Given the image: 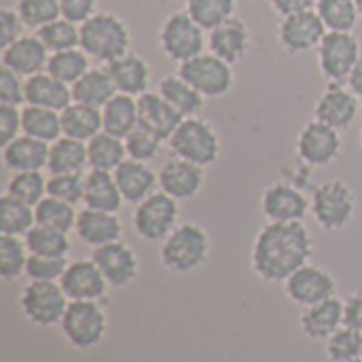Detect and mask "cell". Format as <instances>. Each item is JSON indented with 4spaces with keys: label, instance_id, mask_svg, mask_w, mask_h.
Listing matches in <instances>:
<instances>
[{
    "label": "cell",
    "instance_id": "cell-1",
    "mask_svg": "<svg viewBox=\"0 0 362 362\" xmlns=\"http://www.w3.org/2000/svg\"><path fill=\"white\" fill-rule=\"evenodd\" d=\"M312 257L314 235L305 223H267L252 242L250 267L259 280L284 284Z\"/></svg>",
    "mask_w": 362,
    "mask_h": 362
},
{
    "label": "cell",
    "instance_id": "cell-2",
    "mask_svg": "<svg viewBox=\"0 0 362 362\" xmlns=\"http://www.w3.org/2000/svg\"><path fill=\"white\" fill-rule=\"evenodd\" d=\"M210 250V233L199 223H180L159 244V261L165 272L176 276H189L208 263Z\"/></svg>",
    "mask_w": 362,
    "mask_h": 362
},
{
    "label": "cell",
    "instance_id": "cell-3",
    "mask_svg": "<svg viewBox=\"0 0 362 362\" xmlns=\"http://www.w3.org/2000/svg\"><path fill=\"white\" fill-rule=\"evenodd\" d=\"M129 47L132 34L127 23L110 11H98L85 23H81V49L93 62L106 66L129 53Z\"/></svg>",
    "mask_w": 362,
    "mask_h": 362
},
{
    "label": "cell",
    "instance_id": "cell-4",
    "mask_svg": "<svg viewBox=\"0 0 362 362\" xmlns=\"http://www.w3.org/2000/svg\"><path fill=\"white\" fill-rule=\"evenodd\" d=\"M172 155L182 157L202 168H210L218 161L223 153V142L218 132L210 121L202 117H187L176 127L172 138L168 140Z\"/></svg>",
    "mask_w": 362,
    "mask_h": 362
},
{
    "label": "cell",
    "instance_id": "cell-5",
    "mask_svg": "<svg viewBox=\"0 0 362 362\" xmlns=\"http://www.w3.org/2000/svg\"><path fill=\"white\" fill-rule=\"evenodd\" d=\"M66 344L78 352L98 348L108 333V314L100 301H70L59 322Z\"/></svg>",
    "mask_w": 362,
    "mask_h": 362
},
{
    "label": "cell",
    "instance_id": "cell-6",
    "mask_svg": "<svg viewBox=\"0 0 362 362\" xmlns=\"http://www.w3.org/2000/svg\"><path fill=\"white\" fill-rule=\"evenodd\" d=\"M157 40L168 59L185 64L206 51L208 32L187 11H176L163 19Z\"/></svg>",
    "mask_w": 362,
    "mask_h": 362
},
{
    "label": "cell",
    "instance_id": "cell-7",
    "mask_svg": "<svg viewBox=\"0 0 362 362\" xmlns=\"http://www.w3.org/2000/svg\"><path fill=\"white\" fill-rule=\"evenodd\" d=\"M358 202L344 180H327L312 191V216L325 231H341L356 218Z\"/></svg>",
    "mask_w": 362,
    "mask_h": 362
},
{
    "label": "cell",
    "instance_id": "cell-8",
    "mask_svg": "<svg viewBox=\"0 0 362 362\" xmlns=\"http://www.w3.org/2000/svg\"><path fill=\"white\" fill-rule=\"evenodd\" d=\"M180 202L165 195L163 191L153 193L140 202L132 214L136 235L148 244H161L180 223Z\"/></svg>",
    "mask_w": 362,
    "mask_h": 362
},
{
    "label": "cell",
    "instance_id": "cell-9",
    "mask_svg": "<svg viewBox=\"0 0 362 362\" xmlns=\"http://www.w3.org/2000/svg\"><path fill=\"white\" fill-rule=\"evenodd\" d=\"M70 299L66 297L59 282H34L28 280V284L19 293V310L23 318L40 329L59 327Z\"/></svg>",
    "mask_w": 362,
    "mask_h": 362
},
{
    "label": "cell",
    "instance_id": "cell-10",
    "mask_svg": "<svg viewBox=\"0 0 362 362\" xmlns=\"http://www.w3.org/2000/svg\"><path fill=\"white\" fill-rule=\"evenodd\" d=\"M178 74L185 81H189L206 100H216L227 95L235 83L233 66L210 51H204L202 55L185 64H178Z\"/></svg>",
    "mask_w": 362,
    "mask_h": 362
},
{
    "label": "cell",
    "instance_id": "cell-11",
    "mask_svg": "<svg viewBox=\"0 0 362 362\" xmlns=\"http://www.w3.org/2000/svg\"><path fill=\"white\" fill-rule=\"evenodd\" d=\"M362 47L354 32H327L316 49L318 70L329 83H348Z\"/></svg>",
    "mask_w": 362,
    "mask_h": 362
},
{
    "label": "cell",
    "instance_id": "cell-12",
    "mask_svg": "<svg viewBox=\"0 0 362 362\" xmlns=\"http://www.w3.org/2000/svg\"><path fill=\"white\" fill-rule=\"evenodd\" d=\"M295 151L303 165L327 168V165L335 163L344 151L341 132L314 119L301 127V132L295 140Z\"/></svg>",
    "mask_w": 362,
    "mask_h": 362
},
{
    "label": "cell",
    "instance_id": "cell-13",
    "mask_svg": "<svg viewBox=\"0 0 362 362\" xmlns=\"http://www.w3.org/2000/svg\"><path fill=\"white\" fill-rule=\"evenodd\" d=\"M261 212L267 223H303L312 214V197L299 185L278 180L261 193Z\"/></svg>",
    "mask_w": 362,
    "mask_h": 362
},
{
    "label": "cell",
    "instance_id": "cell-14",
    "mask_svg": "<svg viewBox=\"0 0 362 362\" xmlns=\"http://www.w3.org/2000/svg\"><path fill=\"white\" fill-rule=\"evenodd\" d=\"M284 295L291 303L303 308L316 305L331 297H337V280L335 276L314 263L299 267L284 284Z\"/></svg>",
    "mask_w": 362,
    "mask_h": 362
},
{
    "label": "cell",
    "instance_id": "cell-15",
    "mask_svg": "<svg viewBox=\"0 0 362 362\" xmlns=\"http://www.w3.org/2000/svg\"><path fill=\"white\" fill-rule=\"evenodd\" d=\"M327 25L322 23L320 15L316 11L295 13L288 17H280L276 36L280 47L288 55H303L310 51H316L327 36Z\"/></svg>",
    "mask_w": 362,
    "mask_h": 362
},
{
    "label": "cell",
    "instance_id": "cell-16",
    "mask_svg": "<svg viewBox=\"0 0 362 362\" xmlns=\"http://www.w3.org/2000/svg\"><path fill=\"white\" fill-rule=\"evenodd\" d=\"M361 110L362 100L346 83H329L314 104V119L346 132L354 125Z\"/></svg>",
    "mask_w": 362,
    "mask_h": 362
},
{
    "label": "cell",
    "instance_id": "cell-17",
    "mask_svg": "<svg viewBox=\"0 0 362 362\" xmlns=\"http://www.w3.org/2000/svg\"><path fill=\"white\" fill-rule=\"evenodd\" d=\"M91 259L104 274L110 288H117V291L127 288L140 276V259H138L136 250L129 244H125L123 240L106 244L102 248H93Z\"/></svg>",
    "mask_w": 362,
    "mask_h": 362
},
{
    "label": "cell",
    "instance_id": "cell-18",
    "mask_svg": "<svg viewBox=\"0 0 362 362\" xmlns=\"http://www.w3.org/2000/svg\"><path fill=\"white\" fill-rule=\"evenodd\" d=\"M206 185V168L172 155L159 168V191L176 202L195 199Z\"/></svg>",
    "mask_w": 362,
    "mask_h": 362
},
{
    "label": "cell",
    "instance_id": "cell-19",
    "mask_svg": "<svg viewBox=\"0 0 362 362\" xmlns=\"http://www.w3.org/2000/svg\"><path fill=\"white\" fill-rule=\"evenodd\" d=\"M59 286L70 301H104L110 291V284L93 259L70 261L59 280Z\"/></svg>",
    "mask_w": 362,
    "mask_h": 362
},
{
    "label": "cell",
    "instance_id": "cell-20",
    "mask_svg": "<svg viewBox=\"0 0 362 362\" xmlns=\"http://www.w3.org/2000/svg\"><path fill=\"white\" fill-rule=\"evenodd\" d=\"M252 47V34L242 17H231L218 28L208 32V51L225 59L227 64H240Z\"/></svg>",
    "mask_w": 362,
    "mask_h": 362
},
{
    "label": "cell",
    "instance_id": "cell-21",
    "mask_svg": "<svg viewBox=\"0 0 362 362\" xmlns=\"http://www.w3.org/2000/svg\"><path fill=\"white\" fill-rule=\"evenodd\" d=\"M49 55H51L49 49L42 45V40L36 34H23L15 42L2 47L0 62H2V68H8L19 76L30 78L47 70Z\"/></svg>",
    "mask_w": 362,
    "mask_h": 362
},
{
    "label": "cell",
    "instance_id": "cell-22",
    "mask_svg": "<svg viewBox=\"0 0 362 362\" xmlns=\"http://www.w3.org/2000/svg\"><path fill=\"white\" fill-rule=\"evenodd\" d=\"M74 233L89 248H102L106 244L123 240V223L117 212L83 208L78 212Z\"/></svg>",
    "mask_w": 362,
    "mask_h": 362
},
{
    "label": "cell",
    "instance_id": "cell-23",
    "mask_svg": "<svg viewBox=\"0 0 362 362\" xmlns=\"http://www.w3.org/2000/svg\"><path fill=\"white\" fill-rule=\"evenodd\" d=\"M115 178L125 204L138 206L140 202L159 191V172H155L151 163L136 161L129 157L115 170Z\"/></svg>",
    "mask_w": 362,
    "mask_h": 362
},
{
    "label": "cell",
    "instance_id": "cell-24",
    "mask_svg": "<svg viewBox=\"0 0 362 362\" xmlns=\"http://www.w3.org/2000/svg\"><path fill=\"white\" fill-rule=\"evenodd\" d=\"M341 327H344V301L339 297H331L327 301L301 310L299 329L310 341H327Z\"/></svg>",
    "mask_w": 362,
    "mask_h": 362
},
{
    "label": "cell",
    "instance_id": "cell-25",
    "mask_svg": "<svg viewBox=\"0 0 362 362\" xmlns=\"http://www.w3.org/2000/svg\"><path fill=\"white\" fill-rule=\"evenodd\" d=\"M117 87V93H127L140 98L142 93L151 91V66L138 53H125L119 59L104 66Z\"/></svg>",
    "mask_w": 362,
    "mask_h": 362
},
{
    "label": "cell",
    "instance_id": "cell-26",
    "mask_svg": "<svg viewBox=\"0 0 362 362\" xmlns=\"http://www.w3.org/2000/svg\"><path fill=\"white\" fill-rule=\"evenodd\" d=\"M2 165L6 172H42L49 161V144L32 136H17L2 146Z\"/></svg>",
    "mask_w": 362,
    "mask_h": 362
},
{
    "label": "cell",
    "instance_id": "cell-27",
    "mask_svg": "<svg viewBox=\"0 0 362 362\" xmlns=\"http://www.w3.org/2000/svg\"><path fill=\"white\" fill-rule=\"evenodd\" d=\"M138 117L144 127L153 129L163 140H170L185 119L159 91H146L138 98Z\"/></svg>",
    "mask_w": 362,
    "mask_h": 362
},
{
    "label": "cell",
    "instance_id": "cell-28",
    "mask_svg": "<svg viewBox=\"0 0 362 362\" xmlns=\"http://www.w3.org/2000/svg\"><path fill=\"white\" fill-rule=\"evenodd\" d=\"M72 87L51 76L47 70L25 78V104L62 112L72 104Z\"/></svg>",
    "mask_w": 362,
    "mask_h": 362
},
{
    "label": "cell",
    "instance_id": "cell-29",
    "mask_svg": "<svg viewBox=\"0 0 362 362\" xmlns=\"http://www.w3.org/2000/svg\"><path fill=\"white\" fill-rule=\"evenodd\" d=\"M123 204H125V199L117 185L115 172L89 170L85 174V197H83L85 208L119 214Z\"/></svg>",
    "mask_w": 362,
    "mask_h": 362
},
{
    "label": "cell",
    "instance_id": "cell-30",
    "mask_svg": "<svg viewBox=\"0 0 362 362\" xmlns=\"http://www.w3.org/2000/svg\"><path fill=\"white\" fill-rule=\"evenodd\" d=\"M89 168L87 142L62 136L49 144V174H85Z\"/></svg>",
    "mask_w": 362,
    "mask_h": 362
},
{
    "label": "cell",
    "instance_id": "cell-31",
    "mask_svg": "<svg viewBox=\"0 0 362 362\" xmlns=\"http://www.w3.org/2000/svg\"><path fill=\"white\" fill-rule=\"evenodd\" d=\"M115 93H117V87L106 68H89L72 85V100L85 106H93V108H104Z\"/></svg>",
    "mask_w": 362,
    "mask_h": 362
},
{
    "label": "cell",
    "instance_id": "cell-32",
    "mask_svg": "<svg viewBox=\"0 0 362 362\" xmlns=\"http://www.w3.org/2000/svg\"><path fill=\"white\" fill-rule=\"evenodd\" d=\"M157 91L187 119V117H199L206 98L189 83L185 81L178 72L168 74L159 81Z\"/></svg>",
    "mask_w": 362,
    "mask_h": 362
},
{
    "label": "cell",
    "instance_id": "cell-33",
    "mask_svg": "<svg viewBox=\"0 0 362 362\" xmlns=\"http://www.w3.org/2000/svg\"><path fill=\"white\" fill-rule=\"evenodd\" d=\"M62 132L68 138L89 142L93 136L104 132L102 108H93V106L72 102L68 108L62 110Z\"/></svg>",
    "mask_w": 362,
    "mask_h": 362
},
{
    "label": "cell",
    "instance_id": "cell-34",
    "mask_svg": "<svg viewBox=\"0 0 362 362\" xmlns=\"http://www.w3.org/2000/svg\"><path fill=\"white\" fill-rule=\"evenodd\" d=\"M140 123L138 117V98L127 93H115L110 102L102 108V125L104 132L125 138L136 125Z\"/></svg>",
    "mask_w": 362,
    "mask_h": 362
},
{
    "label": "cell",
    "instance_id": "cell-35",
    "mask_svg": "<svg viewBox=\"0 0 362 362\" xmlns=\"http://www.w3.org/2000/svg\"><path fill=\"white\" fill-rule=\"evenodd\" d=\"M87 157H89V170L115 172L127 159L125 140L108 132H100L87 142Z\"/></svg>",
    "mask_w": 362,
    "mask_h": 362
},
{
    "label": "cell",
    "instance_id": "cell-36",
    "mask_svg": "<svg viewBox=\"0 0 362 362\" xmlns=\"http://www.w3.org/2000/svg\"><path fill=\"white\" fill-rule=\"evenodd\" d=\"M21 123H23V134L32 136L36 140H42L47 144L55 142L57 138L64 136L62 132V112L42 108V106H32L23 104L21 106Z\"/></svg>",
    "mask_w": 362,
    "mask_h": 362
},
{
    "label": "cell",
    "instance_id": "cell-37",
    "mask_svg": "<svg viewBox=\"0 0 362 362\" xmlns=\"http://www.w3.org/2000/svg\"><path fill=\"white\" fill-rule=\"evenodd\" d=\"M34 225H36L34 206H28L4 193L0 199V235L23 238Z\"/></svg>",
    "mask_w": 362,
    "mask_h": 362
},
{
    "label": "cell",
    "instance_id": "cell-38",
    "mask_svg": "<svg viewBox=\"0 0 362 362\" xmlns=\"http://www.w3.org/2000/svg\"><path fill=\"white\" fill-rule=\"evenodd\" d=\"M23 242L30 255H40V257H68L72 250L70 233H64V231H57L38 223L23 235Z\"/></svg>",
    "mask_w": 362,
    "mask_h": 362
},
{
    "label": "cell",
    "instance_id": "cell-39",
    "mask_svg": "<svg viewBox=\"0 0 362 362\" xmlns=\"http://www.w3.org/2000/svg\"><path fill=\"white\" fill-rule=\"evenodd\" d=\"M91 68V57L81 49H68V51H57L49 55V64H47V72L51 76H55L57 81L66 83V85H74L87 70Z\"/></svg>",
    "mask_w": 362,
    "mask_h": 362
},
{
    "label": "cell",
    "instance_id": "cell-40",
    "mask_svg": "<svg viewBox=\"0 0 362 362\" xmlns=\"http://www.w3.org/2000/svg\"><path fill=\"white\" fill-rule=\"evenodd\" d=\"M30 259V250L23 238L0 235V278L11 284L25 276V265Z\"/></svg>",
    "mask_w": 362,
    "mask_h": 362
},
{
    "label": "cell",
    "instance_id": "cell-41",
    "mask_svg": "<svg viewBox=\"0 0 362 362\" xmlns=\"http://www.w3.org/2000/svg\"><path fill=\"white\" fill-rule=\"evenodd\" d=\"M316 13L329 32H354L361 21L354 0H318Z\"/></svg>",
    "mask_w": 362,
    "mask_h": 362
},
{
    "label": "cell",
    "instance_id": "cell-42",
    "mask_svg": "<svg viewBox=\"0 0 362 362\" xmlns=\"http://www.w3.org/2000/svg\"><path fill=\"white\" fill-rule=\"evenodd\" d=\"M34 212H36L38 225L51 227V229H57L64 233H72L76 227V218H78L76 206L66 204L55 197H49V195L40 204L34 206Z\"/></svg>",
    "mask_w": 362,
    "mask_h": 362
},
{
    "label": "cell",
    "instance_id": "cell-43",
    "mask_svg": "<svg viewBox=\"0 0 362 362\" xmlns=\"http://www.w3.org/2000/svg\"><path fill=\"white\" fill-rule=\"evenodd\" d=\"M206 32L235 17L238 0H189L185 8Z\"/></svg>",
    "mask_w": 362,
    "mask_h": 362
},
{
    "label": "cell",
    "instance_id": "cell-44",
    "mask_svg": "<svg viewBox=\"0 0 362 362\" xmlns=\"http://www.w3.org/2000/svg\"><path fill=\"white\" fill-rule=\"evenodd\" d=\"M34 34L42 40V45L49 49V53L81 47V25L74 21H68L66 17H57L55 21L42 25Z\"/></svg>",
    "mask_w": 362,
    "mask_h": 362
},
{
    "label": "cell",
    "instance_id": "cell-45",
    "mask_svg": "<svg viewBox=\"0 0 362 362\" xmlns=\"http://www.w3.org/2000/svg\"><path fill=\"white\" fill-rule=\"evenodd\" d=\"M47 182L49 178L42 172H17L11 174L4 193L28 206H36L47 197Z\"/></svg>",
    "mask_w": 362,
    "mask_h": 362
},
{
    "label": "cell",
    "instance_id": "cell-46",
    "mask_svg": "<svg viewBox=\"0 0 362 362\" xmlns=\"http://www.w3.org/2000/svg\"><path fill=\"white\" fill-rule=\"evenodd\" d=\"M123 140H125L127 157L136 159V161H144V163L155 161L161 153L163 142H165L161 136H157L153 129L144 127L142 123H138Z\"/></svg>",
    "mask_w": 362,
    "mask_h": 362
},
{
    "label": "cell",
    "instance_id": "cell-47",
    "mask_svg": "<svg viewBox=\"0 0 362 362\" xmlns=\"http://www.w3.org/2000/svg\"><path fill=\"white\" fill-rule=\"evenodd\" d=\"M325 344L331 362H354L362 358V333L352 327L344 325Z\"/></svg>",
    "mask_w": 362,
    "mask_h": 362
},
{
    "label": "cell",
    "instance_id": "cell-48",
    "mask_svg": "<svg viewBox=\"0 0 362 362\" xmlns=\"http://www.w3.org/2000/svg\"><path fill=\"white\" fill-rule=\"evenodd\" d=\"M15 8L19 13V17L23 19L25 28L30 30H40L42 25L55 21L57 17H62L59 11V0H17Z\"/></svg>",
    "mask_w": 362,
    "mask_h": 362
},
{
    "label": "cell",
    "instance_id": "cell-49",
    "mask_svg": "<svg viewBox=\"0 0 362 362\" xmlns=\"http://www.w3.org/2000/svg\"><path fill=\"white\" fill-rule=\"evenodd\" d=\"M47 195L66 204L78 206L85 197V174H51L47 182Z\"/></svg>",
    "mask_w": 362,
    "mask_h": 362
},
{
    "label": "cell",
    "instance_id": "cell-50",
    "mask_svg": "<svg viewBox=\"0 0 362 362\" xmlns=\"http://www.w3.org/2000/svg\"><path fill=\"white\" fill-rule=\"evenodd\" d=\"M66 269H68V257L30 255L25 265V278L34 282H59Z\"/></svg>",
    "mask_w": 362,
    "mask_h": 362
},
{
    "label": "cell",
    "instance_id": "cell-51",
    "mask_svg": "<svg viewBox=\"0 0 362 362\" xmlns=\"http://www.w3.org/2000/svg\"><path fill=\"white\" fill-rule=\"evenodd\" d=\"M0 104L2 106L25 104V78L8 68H0Z\"/></svg>",
    "mask_w": 362,
    "mask_h": 362
},
{
    "label": "cell",
    "instance_id": "cell-52",
    "mask_svg": "<svg viewBox=\"0 0 362 362\" xmlns=\"http://www.w3.org/2000/svg\"><path fill=\"white\" fill-rule=\"evenodd\" d=\"M25 32V23L19 17L17 8L13 6H4L0 11V47H6L11 42H15L17 38H21Z\"/></svg>",
    "mask_w": 362,
    "mask_h": 362
},
{
    "label": "cell",
    "instance_id": "cell-53",
    "mask_svg": "<svg viewBox=\"0 0 362 362\" xmlns=\"http://www.w3.org/2000/svg\"><path fill=\"white\" fill-rule=\"evenodd\" d=\"M23 134L21 108L19 106H2L0 104V146L8 144L17 136Z\"/></svg>",
    "mask_w": 362,
    "mask_h": 362
},
{
    "label": "cell",
    "instance_id": "cell-54",
    "mask_svg": "<svg viewBox=\"0 0 362 362\" xmlns=\"http://www.w3.org/2000/svg\"><path fill=\"white\" fill-rule=\"evenodd\" d=\"M59 11L62 17L81 25L98 13V0H59Z\"/></svg>",
    "mask_w": 362,
    "mask_h": 362
},
{
    "label": "cell",
    "instance_id": "cell-55",
    "mask_svg": "<svg viewBox=\"0 0 362 362\" xmlns=\"http://www.w3.org/2000/svg\"><path fill=\"white\" fill-rule=\"evenodd\" d=\"M344 325L362 333V291L344 299Z\"/></svg>",
    "mask_w": 362,
    "mask_h": 362
},
{
    "label": "cell",
    "instance_id": "cell-56",
    "mask_svg": "<svg viewBox=\"0 0 362 362\" xmlns=\"http://www.w3.org/2000/svg\"><path fill=\"white\" fill-rule=\"evenodd\" d=\"M272 8L280 17H288L295 13H305V11H316L318 0H269Z\"/></svg>",
    "mask_w": 362,
    "mask_h": 362
},
{
    "label": "cell",
    "instance_id": "cell-57",
    "mask_svg": "<svg viewBox=\"0 0 362 362\" xmlns=\"http://www.w3.org/2000/svg\"><path fill=\"white\" fill-rule=\"evenodd\" d=\"M358 98L362 100V53L361 57H358V62H356V66H354V70H352V74H350V78H348V83H346Z\"/></svg>",
    "mask_w": 362,
    "mask_h": 362
},
{
    "label": "cell",
    "instance_id": "cell-58",
    "mask_svg": "<svg viewBox=\"0 0 362 362\" xmlns=\"http://www.w3.org/2000/svg\"><path fill=\"white\" fill-rule=\"evenodd\" d=\"M356 2V8H358V15H361L362 19V0H354Z\"/></svg>",
    "mask_w": 362,
    "mask_h": 362
},
{
    "label": "cell",
    "instance_id": "cell-59",
    "mask_svg": "<svg viewBox=\"0 0 362 362\" xmlns=\"http://www.w3.org/2000/svg\"><path fill=\"white\" fill-rule=\"evenodd\" d=\"M178 2H185V4H187V2H189V0H178Z\"/></svg>",
    "mask_w": 362,
    "mask_h": 362
},
{
    "label": "cell",
    "instance_id": "cell-60",
    "mask_svg": "<svg viewBox=\"0 0 362 362\" xmlns=\"http://www.w3.org/2000/svg\"><path fill=\"white\" fill-rule=\"evenodd\" d=\"M361 148H362V132H361Z\"/></svg>",
    "mask_w": 362,
    "mask_h": 362
},
{
    "label": "cell",
    "instance_id": "cell-61",
    "mask_svg": "<svg viewBox=\"0 0 362 362\" xmlns=\"http://www.w3.org/2000/svg\"><path fill=\"white\" fill-rule=\"evenodd\" d=\"M354 362H362V358H358V361H354Z\"/></svg>",
    "mask_w": 362,
    "mask_h": 362
},
{
    "label": "cell",
    "instance_id": "cell-62",
    "mask_svg": "<svg viewBox=\"0 0 362 362\" xmlns=\"http://www.w3.org/2000/svg\"><path fill=\"white\" fill-rule=\"evenodd\" d=\"M361 117H362V110H361Z\"/></svg>",
    "mask_w": 362,
    "mask_h": 362
}]
</instances>
